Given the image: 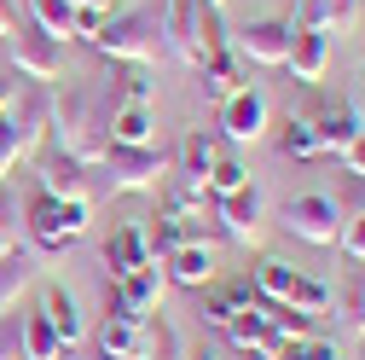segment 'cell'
I'll use <instances>...</instances> for the list:
<instances>
[{
  "instance_id": "obj_1",
  "label": "cell",
  "mask_w": 365,
  "mask_h": 360,
  "mask_svg": "<svg viewBox=\"0 0 365 360\" xmlns=\"http://www.w3.org/2000/svg\"><path fill=\"white\" fill-rule=\"evenodd\" d=\"M105 122H110V105L93 94V87H64V94L53 87V116H47V140H53V151L76 157L81 169H99L105 151H110Z\"/></svg>"
},
{
  "instance_id": "obj_2",
  "label": "cell",
  "mask_w": 365,
  "mask_h": 360,
  "mask_svg": "<svg viewBox=\"0 0 365 360\" xmlns=\"http://www.w3.org/2000/svg\"><path fill=\"white\" fill-rule=\"evenodd\" d=\"M157 35H163V53L174 64H186V70H203L215 53L232 47V29H226L220 12L203 6V0H163Z\"/></svg>"
},
{
  "instance_id": "obj_3",
  "label": "cell",
  "mask_w": 365,
  "mask_h": 360,
  "mask_svg": "<svg viewBox=\"0 0 365 360\" xmlns=\"http://www.w3.org/2000/svg\"><path fill=\"white\" fill-rule=\"evenodd\" d=\"M47 116H53V87L29 81L24 99H12V111L0 116V180H6L18 163L41 157V146H47Z\"/></svg>"
},
{
  "instance_id": "obj_4",
  "label": "cell",
  "mask_w": 365,
  "mask_h": 360,
  "mask_svg": "<svg viewBox=\"0 0 365 360\" xmlns=\"http://www.w3.org/2000/svg\"><path fill=\"white\" fill-rule=\"evenodd\" d=\"M99 59L110 64H140V70H157L163 59V35H157V12H122V18H105V29L87 41Z\"/></svg>"
},
{
  "instance_id": "obj_5",
  "label": "cell",
  "mask_w": 365,
  "mask_h": 360,
  "mask_svg": "<svg viewBox=\"0 0 365 360\" xmlns=\"http://www.w3.org/2000/svg\"><path fill=\"white\" fill-rule=\"evenodd\" d=\"M99 186L105 198H122V192H163V180L174 174V157L163 146H110L105 163H99Z\"/></svg>"
},
{
  "instance_id": "obj_6",
  "label": "cell",
  "mask_w": 365,
  "mask_h": 360,
  "mask_svg": "<svg viewBox=\"0 0 365 360\" xmlns=\"http://www.w3.org/2000/svg\"><path fill=\"white\" fill-rule=\"evenodd\" d=\"M87 221H93V198H47L41 192L29 204V244L41 256H64L70 244H81Z\"/></svg>"
},
{
  "instance_id": "obj_7",
  "label": "cell",
  "mask_w": 365,
  "mask_h": 360,
  "mask_svg": "<svg viewBox=\"0 0 365 360\" xmlns=\"http://www.w3.org/2000/svg\"><path fill=\"white\" fill-rule=\"evenodd\" d=\"M163 296H168L163 261H145V267H133L128 279H110V291H105V320H133V326H145L151 314H163Z\"/></svg>"
},
{
  "instance_id": "obj_8",
  "label": "cell",
  "mask_w": 365,
  "mask_h": 360,
  "mask_svg": "<svg viewBox=\"0 0 365 360\" xmlns=\"http://www.w3.org/2000/svg\"><path fill=\"white\" fill-rule=\"evenodd\" d=\"M284 233L302 239V244H319V250H331L342 239V204L325 198V192H302L284 204Z\"/></svg>"
},
{
  "instance_id": "obj_9",
  "label": "cell",
  "mask_w": 365,
  "mask_h": 360,
  "mask_svg": "<svg viewBox=\"0 0 365 360\" xmlns=\"http://www.w3.org/2000/svg\"><path fill=\"white\" fill-rule=\"evenodd\" d=\"M6 59H12V70L24 76V81H58L64 76V41H53V35H41L35 24H24V29H12L6 35Z\"/></svg>"
},
{
  "instance_id": "obj_10",
  "label": "cell",
  "mask_w": 365,
  "mask_h": 360,
  "mask_svg": "<svg viewBox=\"0 0 365 360\" xmlns=\"http://www.w3.org/2000/svg\"><path fill=\"white\" fill-rule=\"evenodd\" d=\"M209 215L220 221V233H226V239L255 244V239H261V227H267V192L250 180V186H238V192L215 198V204H209Z\"/></svg>"
},
{
  "instance_id": "obj_11",
  "label": "cell",
  "mask_w": 365,
  "mask_h": 360,
  "mask_svg": "<svg viewBox=\"0 0 365 360\" xmlns=\"http://www.w3.org/2000/svg\"><path fill=\"white\" fill-rule=\"evenodd\" d=\"M232 53L244 64H261V70H279L284 53H290V18H255L244 29H232Z\"/></svg>"
},
{
  "instance_id": "obj_12",
  "label": "cell",
  "mask_w": 365,
  "mask_h": 360,
  "mask_svg": "<svg viewBox=\"0 0 365 360\" xmlns=\"http://www.w3.org/2000/svg\"><path fill=\"white\" fill-rule=\"evenodd\" d=\"M93 349H99V360H157L163 331H157L151 320H145V326H133V320H99Z\"/></svg>"
},
{
  "instance_id": "obj_13",
  "label": "cell",
  "mask_w": 365,
  "mask_h": 360,
  "mask_svg": "<svg viewBox=\"0 0 365 360\" xmlns=\"http://www.w3.org/2000/svg\"><path fill=\"white\" fill-rule=\"evenodd\" d=\"M267 122H272V105H267L261 87H238V94L220 105V134H226V140H238V146L261 140Z\"/></svg>"
},
{
  "instance_id": "obj_14",
  "label": "cell",
  "mask_w": 365,
  "mask_h": 360,
  "mask_svg": "<svg viewBox=\"0 0 365 360\" xmlns=\"http://www.w3.org/2000/svg\"><path fill=\"white\" fill-rule=\"evenodd\" d=\"M284 70H290L302 87H319V81H325V70H331V35H319V29H296V24H290Z\"/></svg>"
},
{
  "instance_id": "obj_15",
  "label": "cell",
  "mask_w": 365,
  "mask_h": 360,
  "mask_svg": "<svg viewBox=\"0 0 365 360\" xmlns=\"http://www.w3.org/2000/svg\"><path fill=\"white\" fill-rule=\"evenodd\" d=\"M35 180H41V192H47V198H93V186H87V169H81L76 157L53 151V146H41V157H35Z\"/></svg>"
},
{
  "instance_id": "obj_16",
  "label": "cell",
  "mask_w": 365,
  "mask_h": 360,
  "mask_svg": "<svg viewBox=\"0 0 365 360\" xmlns=\"http://www.w3.org/2000/svg\"><path fill=\"white\" fill-rule=\"evenodd\" d=\"M41 314L53 320V331H58L64 354H76V349L87 343V314H81L76 291H64V285H41Z\"/></svg>"
},
{
  "instance_id": "obj_17",
  "label": "cell",
  "mask_w": 365,
  "mask_h": 360,
  "mask_svg": "<svg viewBox=\"0 0 365 360\" xmlns=\"http://www.w3.org/2000/svg\"><path fill=\"white\" fill-rule=\"evenodd\" d=\"M215 157H220L215 134H209V128H186V140H180V151H174V174H168V180H180V186H192V192H203V180H209Z\"/></svg>"
},
{
  "instance_id": "obj_18",
  "label": "cell",
  "mask_w": 365,
  "mask_h": 360,
  "mask_svg": "<svg viewBox=\"0 0 365 360\" xmlns=\"http://www.w3.org/2000/svg\"><path fill=\"white\" fill-rule=\"evenodd\" d=\"M163 274H168V285L209 291V279H215V244L209 239H186L174 256H163Z\"/></svg>"
},
{
  "instance_id": "obj_19",
  "label": "cell",
  "mask_w": 365,
  "mask_h": 360,
  "mask_svg": "<svg viewBox=\"0 0 365 360\" xmlns=\"http://www.w3.org/2000/svg\"><path fill=\"white\" fill-rule=\"evenodd\" d=\"M145 261H157V256H151V227L122 221V227L105 239V267H110V279H128L133 267H145Z\"/></svg>"
},
{
  "instance_id": "obj_20",
  "label": "cell",
  "mask_w": 365,
  "mask_h": 360,
  "mask_svg": "<svg viewBox=\"0 0 365 360\" xmlns=\"http://www.w3.org/2000/svg\"><path fill=\"white\" fill-rule=\"evenodd\" d=\"M29 285H41V250L35 244H12L0 256V314H12Z\"/></svg>"
},
{
  "instance_id": "obj_21",
  "label": "cell",
  "mask_w": 365,
  "mask_h": 360,
  "mask_svg": "<svg viewBox=\"0 0 365 360\" xmlns=\"http://www.w3.org/2000/svg\"><path fill=\"white\" fill-rule=\"evenodd\" d=\"M313 134H319V146H325V157H342L354 140H359V128H354V111H348V99H325L313 116Z\"/></svg>"
},
{
  "instance_id": "obj_22",
  "label": "cell",
  "mask_w": 365,
  "mask_h": 360,
  "mask_svg": "<svg viewBox=\"0 0 365 360\" xmlns=\"http://www.w3.org/2000/svg\"><path fill=\"white\" fill-rule=\"evenodd\" d=\"M226 337H232V349H244V354H255V360H284V337L272 331V320H255V314H238L232 326H226Z\"/></svg>"
},
{
  "instance_id": "obj_23",
  "label": "cell",
  "mask_w": 365,
  "mask_h": 360,
  "mask_svg": "<svg viewBox=\"0 0 365 360\" xmlns=\"http://www.w3.org/2000/svg\"><path fill=\"white\" fill-rule=\"evenodd\" d=\"M110 146H157V111L151 105H110Z\"/></svg>"
},
{
  "instance_id": "obj_24",
  "label": "cell",
  "mask_w": 365,
  "mask_h": 360,
  "mask_svg": "<svg viewBox=\"0 0 365 360\" xmlns=\"http://www.w3.org/2000/svg\"><path fill=\"white\" fill-rule=\"evenodd\" d=\"M279 308L307 314V320H331V314H336V291H331L325 279H313V274H296V285L284 291V302H279Z\"/></svg>"
},
{
  "instance_id": "obj_25",
  "label": "cell",
  "mask_w": 365,
  "mask_h": 360,
  "mask_svg": "<svg viewBox=\"0 0 365 360\" xmlns=\"http://www.w3.org/2000/svg\"><path fill=\"white\" fill-rule=\"evenodd\" d=\"M244 70H250V64H244L232 47H226V53H215V59L197 70V76H203V94H209L215 105H226V99L238 94V87H250V81H244Z\"/></svg>"
},
{
  "instance_id": "obj_26",
  "label": "cell",
  "mask_w": 365,
  "mask_h": 360,
  "mask_svg": "<svg viewBox=\"0 0 365 360\" xmlns=\"http://www.w3.org/2000/svg\"><path fill=\"white\" fill-rule=\"evenodd\" d=\"M110 105H151L157 111V81L140 64H110Z\"/></svg>"
},
{
  "instance_id": "obj_27",
  "label": "cell",
  "mask_w": 365,
  "mask_h": 360,
  "mask_svg": "<svg viewBox=\"0 0 365 360\" xmlns=\"http://www.w3.org/2000/svg\"><path fill=\"white\" fill-rule=\"evenodd\" d=\"M296 274H302V267H290L284 256H261V261L250 267V285H255V296H267V302H284V291L296 285Z\"/></svg>"
},
{
  "instance_id": "obj_28",
  "label": "cell",
  "mask_w": 365,
  "mask_h": 360,
  "mask_svg": "<svg viewBox=\"0 0 365 360\" xmlns=\"http://www.w3.org/2000/svg\"><path fill=\"white\" fill-rule=\"evenodd\" d=\"M24 360H64V343H58L53 320H47L41 308L24 314Z\"/></svg>"
},
{
  "instance_id": "obj_29",
  "label": "cell",
  "mask_w": 365,
  "mask_h": 360,
  "mask_svg": "<svg viewBox=\"0 0 365 360\" xmlns=\"http://www.w3.org/2000/svg\"><path fill=\"white\" fill-rule=\"evenodd\" d=\"M279 157H290V163H313V157H325V146H319V134H313L307 116H290V122L279 128Z\"/></svg>"
},
{
  "instance_id": "obj_30",
  "label": "cell",
  "mask_w": 365,
  "mask_h": 360,
  "mask_svg": "<svg viewBox=\"0 0 365 360\" xmlns=\"http://www.w3.org/2000/svg\"><path fill=\"white\" fill-rule=\"evenodd\" d=\"M29 24H35L41 35H53V41L76 35V12H70V0H29Z\"/></svg>"
},
{
  "instance_id": "obj_31",
  "label": "cell",
  "mask_w": 365,
  "mask_h": 360,
  "mask_svg": "<svg viewBox=\"0 0 365 360\" xmlns=\"http://www.w3.org/2000/svg\"><path fill=\"white\" fill-rule=\"evenodd\" d=\"M186 239H203V227H192V221H174V215H163L157 209V233H151V256L163 261V256H174Z\"/></svg>"
},
{
  "instance_id": "obj_32",
  "label": "cell",
  "mask_w": 365,
  "mask_h": 360,
  "mask_svg": "<svg viewBox=\"0 0 365 360\" xmlns=\"http://www.w3.org/2000/svg\"><path fill=\"white\" fill-rule=\"evenodd\" d=\"M331 320H342V331H354V337H365V267L354 274V285L336 296V314Z\"/></svg>"
},
{
  "instance_id": "obj_33",
  "label": "cell",
  "mask_w": 365,
  "mask_h": 360,
  "mask_svg": "<svg viewBox=\"0 0 365 360\" xmlns=\"http://www.w3.org/2000/svg\"><path fill=\"white\" fill-rule=\"evenodd\" d=\"M238 186H250V169L238 163V157H215V169H209V180H203V192L209 198H226V192H238Z\"/></svg>"
},
{
  "instance_id": "obj_34",
  "label": "cell",
  "mask_w": 365,
  "mask_h": 360,
  "mask_svg": "<svg viewBox=\"0 0 365 360\" xmlns=\"http://www.w3.org/2000/svg\"><path fill=\"white\" fill-rule=\"evenodd\" d=\"M290 24H296V29H319V35H331V29H336V18H331V0H302Z\"/></svg>"
},
{
  "instance_id": "obj_35",
  "label": "cell",
  "mask_w": 365,
  "mask_h": 360,
  "mask_svg": "<svg viewBox=\"0 0 365 360\" xmlns=\"http://www.w3.org/2000/svg\"><path fill=\"white\" fill-rule=\"evenodd\" d=\"M0 360H24V314H0Z\"/></svg>"
},
{
  "instance_id": "obj_36",
  "label": "cell",
  "mask_w": 365,
  "mask_h": 360,
  "mask_svg": "<svg viewBox=\"0 0 365 360\" xmlns=\"http://www.w3.org/2000/svg\"><path fill=\"white\" fill-rule=\"evenodd\" d=\"M70 12H76V35H81V41H93V35L105 29V18H110L105 6H93V0H70Z\"/></svg>"
},
{
  "instance_id": "obj_37",
  "label": "cell",
  "mask_w": 365,
  "mask_h": 360,
  "mask_svg": "<svg viewBox=\"0 0 365 360\" xmlns=\"http://www.w3.org/2000/svg\"><path fill=\"white\" fill-rule=\"evenodd\" d=\"M284 360H342V349H336V343H325V337H307V343H290V349H284Z\"/></svg>"
},
{
  "instance_id": "obj_38",
  "label": "cell",
  "mask_w": 365,
  "mask_h": 360,
  "mask_svg": "<svg viewBox=\"0 0 365 360\" xmlns=\"http://www.w3.org/2000/svg\"><path fill=\"white\" fill-rule=\"evenodd\" d=\"M336 244H342V256H348V261H359V267H365V215L342 221V239H336Z\"/></svg>"
},
{
  "instance_id": "obj_39",
  "label": "cell",
  "mask_w": 365,
  "mask_h": 360,
  "mask_svg": "<svg viewBox=\"0 0 365 360\" xmlns=\"http://www.w3.org/2000/svg\"><path fill=\"white\" fill-rule=\"evenodd\" d=\"M12 221H18V198L6 192V180H0V256L18 244V239H12Z\"/></svg>"
},
{
  "instance_id": "obj_40",
  "label": "cell",
  "mask_w": 365,
  "mask_h": 360,
  "mask_svg": "<svg viewBox=\"0 0 365 360\" xmlns=\"http://www.w3.org/2000/svg\"><path fill=\"white\" fill-rule=\"evenodd\" d=\"M348 111H354V128H359V140H365V64H359V76L348 87Z\"/></svg>"
},
{
  "instance_id": "obj_41",
  "label": "cell",
  "mask_w": 365,
  "mask_h": 360,
  "mask_svg": "<svg viewBox=\"0 0 365 360\" xmlns=\"http://www.w3.org/2000/svg\"><path fill=\"white\" fill-rule=\"evenodd\" d=\"M342 169H348V174L359 180V186H365V140H354V146L342 151Z\"/></svg>"
},
{
  "instance_id": "obj_42",
  "label": "cell",
  "mask_w": 365,
  "mask_h": 360,
  "mask_svg": "<svg viewBox=\"0 0 365 360\" xmlns=\"http://www.w3.org/2000/svg\"><path fill=\"white\" fill-rule=\"evenodd\" d=\"M359 6H365V0H331V18H336V29H354Z\"/></svg>"
},
{
  "instance_id": "obj_43",
  "label": "cell",
  "mask_w": 365,
  "mask_h": 360,
  "mask_svg": "<svg viewBox=\"0 0 365 360\" xmlns=\"http://www.w3.org/2000/svg\"><path fill=\"white\" fill-rule=\"evenodd\" d=\"M12 99H18V87H12V76H0V116L12 111Z\"/></svg>"
},
{
  "instance_id": "obj_44",
  "label": "cell",
  "mask_w": 365,
  "mask_h": 360,
  "mask_svg": "<svg viewBox=\"0 0 365 360\" xmlns=\"http://www.w3.org/2000/svg\"><path fill=\"white\" fill-rule=\"evenodd\" d=\"M6 35H12V18H6V12H0V47H6Z\"/></svg>"
},
{
  "instance_id": "obj_45",
  "label": "cell",
  "mask_w": 365,
  "mask_h": 360,
  "mask_svg": "<svg viewBox=\"0 0 365 360\" xmlns=\"http://www.w3.org/2000/svg\"><path fill=\"white\" fill-rule=\"evenodd\" d=\"M0 12H6V18H12V12H18V0H0Z\"/></svg>"
},
{
  "instance_id": "obj_46",
  "label": "cell",
  "mask_w": 365,
  "mask_h": 360,
  "mask_svg": "<svg viewBox=\"0 0 365 360\" xmlns=\"http://www.w3.org/2000/svg\"><path fill=\"white\" fill-rule=\"evenodd\" d=\"M203 6H215V12H220V6H226V0H203Z\"/></svg>"
}]
</instances>
